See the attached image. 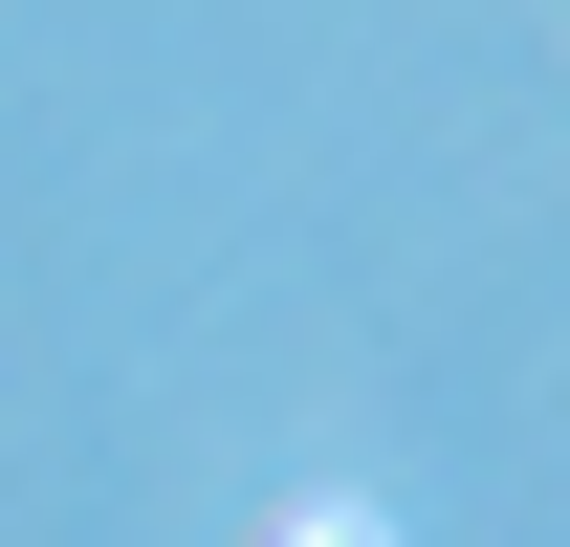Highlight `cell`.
Wrapping results in <instances>:
<instances>
[{
  "mask_svg": "<svg viewBox=\"0 0 570 547\" xmlns=\"http://www.w3.org/2000/svg\"><path fill=\"white\" fill-rule=\"evenodd\" d=\"M285 547H395V526H373V504H307V526H285Z\"/></svg>",
  "mask_w": 570,
  "mask_h": 547,
  "instance_id": "1",
  "label": "cell"
}]
</instances>
